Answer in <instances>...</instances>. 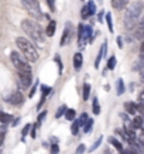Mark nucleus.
<instances>
[{
    "label": "nucleus",
    "mask_w": 144,
    "mask_h": 154,
    "mask_svg": "<svg viewBox=\"0 0 144 154\" xmlns=\"http://www.w3.org/2000/svg\"><path fill=\"white\" fill-rule=\"evenodd\" d=\"M86 150V146L85 144H79L78 147H76V151H75V154H83Z\"/></svg>",
    "instance_id": "obj_33"
},
{
    "label": "nucleus",
    "mask_w": 144,
    "mask_h": 154,
    "mask_svg": "<svg viewBox=\"0 0 144 154\" xmlns=\"http://www.w3.org/2000/svg\"><path fill=\"white\" fill-rule=\"evenodd\" d=\"M105 20H106V24H107V28H109V31H110V33H113L112 13H106V14H105Z\"/></svg>",
    "instance_id": "obj_21"
},
{
    "label": "nucleus",
    "mask_w": 144,
    "mask_h": 154,
    "mask_svg": "<svg viewBox=\"0 0 144 154\" xmlns=\"http://www.w3.org/2000/svg\"><path fill=\"white\" fill-rule=\"evenodd\" d=\"M21 1L23 7L27 10V13L30 14L31 17H34L35 20H43V11H41V7H40V3L38 0H20Z\"/></svg>",
    "instance_id": "obj_4"
},
{
    "label": "nucleus",
    "mask_w": 144,
    "mask_h": 154,
    "mask_svg": "<svg viewBox=\"0 0 144 154\" xmlns=\"http://www.w3.org/2000/svg\"><path fill=\"white\" fill-rule=\"evenodd\" d=\"M89 95H91V85H89L88 82H85V84H83V95H82L83 101H88V99H89Z\"/></svg>",
    "instance_id": "obj_19"
},
{
    "label": "nucleus",
    "mask_w": 144,
    "mask_h": 154,
    "mask_svg": "<svg viewBox=\"0 0 144 154\" xmlns=\"http://www.w3.org/2000/svg\"><path fill=\"white\" fill-rule=\"evenodd\" d=\"M40 90H41V96H45V98H47V96L52 92V88H51V86H48V85H44V84H43V85L40 86Z\"/></svg>",
    "instance_id": "obj_20"
},
{
    "label": "nucleus",
    "mask_w": 144,
    "mask_h": 154,
    "mask_svg": "<svg viewBox=\"0 0 144 154\" xmlns=\"http://www.w3.org/2000/svg\"><path fill=\"white\" fill-rule=\"evenodd\" d=\"M134 28H136V33H134V38H136V40H139V41H141V40H143L144 23H143V21H139V23H137V26L134 27Z\"/></svg>",
    "instance_id": "obj_11"
},
{
    "label": "nucleus",
    "mask_w": 144,
    "mask_h": 154,
    "mask_svg": "<svg viewBox=\"0 0 144 154\" xmlns=\"http://www.w3.org/2000/svg\"><path fill=\"white\" fill-rule=\"evenodd\" d=\"M10 120H11V115H9V113H6V112L0 110V123L7 124V123H10Z\"/></svg>",
    "instance_id": "obj_18"
},
{
    "label": "nucleus",
    "mask_w": 144,
    "mask_h": 154,
    "mask_svg": "<svg viewBox=\"0 0 144 154\" xmlns=\"http://www.w3.org/2000/svg\"><path fill=\"white\" fill-rule=\"evenodd\" d=\"M124 92H126L124 82H123V79H117V82H116V93H117L119 96H122Z\"/></svg>",
    "instance_id": "obj_14"
},
{
    "label": "nucleus",
    "mask_w": 144,
    "mask_h": 154,
    "mask_svg": "<svg viewBox=\"0 0 144 154\" xmlns=\"http://www.w3.org/2000/svg\"><path fill=\"white\" fill-rule=\"evenodd\" d=\"M143 99H144V92H141V93H140V96H139V103H143Z\"/></svg>",
    "instance_id": "obj_45"
},
{
    "label": "nucleus",
    "mask_w": 144,
    "mask_h": 154,
    "mask_svg": "<svg viewBox=\"0 0 144 154\" xmlns=\"http://www.w3.org/2000/svg\"><path fill=\"white\" fill-rule=\"evenodd\" d=\"M124 110L127 112L128 115H136L137 113V105L133 102H126L124 103Z\"/></svg>",
    "instance_id": "obj_13"
},
{
    "label": "nucleus",
    "mask_w": 144,
    "mask_h": 154,
    "mask_svg": "<svg viewBox=\"0 0 144 154\" xmlns=\"http://www.w3.org/2000/svg\"><path fill=\"white\" fill-rule=\"evenodd\" d=\"M109 143L113 144V147L117 150V151H122V150H123L122 143H120V141H119V140H117L116 137H109Z\"/></svg>",
    "instance_id": "obj_17"
},
{
    "label": "nucleus",
    "mask_w": 144,
    "mask_h": 154,
    "mask_svg": "<svg viewBox=\"0 0 144 154\" xmlns=\"http://www.w3.org/2000/svg\"><path fill=\"white\" fill-rule=\"evenodd\" d=\"M4 101L7 102V103L13 105V106H18V105H21L23 102H24V96H23L21 92L14 90V92H11V93L4 96Z\"/></svg>",
    "instance_id": "obj_6"
},
{
    "label": "nucleus",
    "mask_w": 144,
    "mask_h": 154,
    "mask_svg": "<svg viewBox=\"0 0 144 154\" xmlns=\"http://www.w3.org/2000/svg\"><path fill=\"white\" fill-rule=\"evenodd\" d=\"M21 28L28 37L31 38L32 43H35L38 47H43L45 43V37H44V31L41 26L37 21H32L30 19H26L21 21Z\"/></svg>",
    "instance_id": "obj_1"
},
{
    "label": "nucleus",
    "mask_w": 144,
    "mask_h": 154,
    "mask_svg": "<svg viewBox=\"0 0 144 154\" xmlns=\"http://www.w3.org/2000/svg\"><path fill=\"white\" fill-rule=\"evenodd\" d=\"M55 30H57V21L55 20H49V24H48L47 30H45V34H47L48 37H52L54 34H55Z\"/></svg>",
    "instance_id": "obj_12"
},
{
    "label": "nucleus",
    "mask_w": 144,
    "mask_h": 154,
    "mask_svg": "<svg viewBox=\"0 0 144 154\" xmlns=\"http://www.w3.org/2000/svg\"><path fill=\"white\" fill-rule=\"evenodd\" d=\"M37 124H34V126H32V127H30L31 129V133H30V136H31V138H35L37 137Z\"/></svg>",
    "instance_id": "obj_38"
},
{
    "label": "nucleus",
    "mask_w": 144,
    "mask_h": 154,
    "mask_svg": "<svg viewBox=\"0 0 144 154\" xmlns=\"http://www.w3.org/2000/svg\"><path fill=\"white\" fill-rule=\"evenodd\" d=\"M16 45L20 50V54L28 61V62H35L38 59V51L35 45L31 44L30 40H27L24 37H17L16 38Z\"/></svg>",
    "instance_id": "obj_3"
},
{
    "label": "nucleus",
    "mask_w": 144,
    "mask_h": 154,
    "mask_svg": "<svg viewBox=\"0 0 144 154\" xmlns=\"http://www.w3.org/2000/svg\"><path fill=\"white\" fill-rule=\"evenodd\" d=\"M80 17H82V20H88L89 19V10H88V7H86V4L82 7V11H80Z\"/></svg>",
    "instance_id": "obj_27"
},
{
    "label": "nucleus",
    "mask_w": 144,
    "mask_h": 154,
    "mask_svg": "<svg viewBox=\"0 0 144 154\" xmlns=\"http://www.w3.org/2000/svg\"><path fill=\"white\" fill-rule=\"evenodd\" d=\"M51 11H55V0H45Z\"/></svg>",
    "instance_id": "obj_37"
},
{
    "label": "nucleus",
    "mask_w": 144,
    "mask_h": 154,
    "mask_svg": "<svg viewBox=\"0 0 144 154\" xmlns=\"http://www.w3.org/2000/svg\"><path fill=\"white\" fill-rule=\"evenodd\" d=\"M71 37H72V26H71V23H66V24H65V28H64V33H62V37H61L59 45H61V47L68 45L71 41Z\"/></svg>",
    "instance_id": "obj_8"
},
{
    "label": "nucleus",
    "mask_w": 144,
    "mask_h": 154,
    "mask_svg": "<svg viewBox=\"0 0 144 154\" xmlns=\"http://www.w3.org/2000/svg\"><path fill=\"white\" fill-rule=\"evenodd\" d=\"M92 110L95 115H99L100 113V105H99V101H97V98L93 99V103H92Z\"/></svg>",
    "instance_id": "obj_23"
},
{
    "label": "nucleus",
    "mask_w": 144,
    "mask_h": 154,
    "mask_svg": "<svg viewBox=\"0 0 144 154\" xmlns=\"http://www.w3.org/2000/svg\"><path fill=\"white\" fill-rule=\"evenodd\" d=\"M82 127H83V132H85V133H89L92 130V127H93V119H91V117H89Z\"/></svg>",
    "instance_id": "obj_22"
},
{
    "label": "nucleus",
    "mask_w": 144,
    "mask_h": 154,
    "mask_svg": "<svg viewBox=\"0 0 144 154\" xmlns=\"http://www.w3.org/2000/svg\"><path fill=\"white\" fill-rule=\"evenodd\" d=\"M4 132H6L4 127H1V129H0V141H1V138H3V134H4Z\"/></svg>",
    "instance_id": "obj_46"
},
{
    "label": "nucleus",
    "mask_w": 144,
    "mask_h": 154,
    "mask_svg": "<svg viewBox=\"0 0 144 154\" xmlns=\"http://www.w3.org/2000/svg\"><path fill=\"white\" fill-rule=\"evenodd\" d=\"M114 68H116V57H114V55H112L110 58L107 59V69L113 71Z\"/></svg>",
    "instance_id": "obj_24"
},
{
    "label": "nucleus",
    "mask_w": 144,
    "mask_h": 154,
    "mask_svg": "<svg viewBox=\"0 0 144 154\" xmlns=\"http://www.w3.org/2000/svg\"><path fill=\"white\" fill-rule=\"evenodd\" d=\"M102 140H103V137L100 136V137H99V138H97V140L95 141V143H93V146H92L91 149H89V151H95V150L97 149V147H99V146L102 144Z\"/></svg>",
    "instance_id": "obj_31"
},
{
    "label": "nucleus",
    "mask_w": 144,
    "mask_h": 154,
    "mask_svg": "<svg viewBox=\"0 0 144 154\" xmlns=\"http://www.w3.org/2000/svg\"><path fill=\"white\" fill-rule=\"evenodd\" d=\"M49 153L51 154H58L59 153V147L57 143H52L51 144V147H49Z\"/></svg>",
    "instance_id": "obj_32"
},
{
    "label": "nucleus",
    "mask_w": 144,
    "mask_h": 154,
    "mask_svg": "<svg viewBox=\"0 0 144 154\" xmlns=\"http://www.w3.org/2000/svg\"><path fill=\"white\" fill-rule=\"evenodd\" d=\"M88 119H89V116H88V113H82V115H80V117L78 119V124H79L80 127H82V126L85 124V122L88 120Z\"/></svg>",
    "instance_id": "obj_28"
},
{
    "label": "nucleus",
    "mask_w": 144,
    "mask_h": 154,
    "mask_svg": "<svg viewBox=\"0 0 144 154\" xmlns=\"http://www.w3.org/2000/svg\"><path fill=\"white\" fill-rule=\"evenodd\" d=\"M82 64H83V57H82V54L80 53H76L74 55V68H75V71H80Z\"/></svg>",
    "instance_id": "obj_10"
},
{
    "label": "nucleus",
    "mask_w": 144,
    "mask_h": 154,
    "mask_svg": "<svg viewBox=\"0 0 144 154\" xmlns=\"http://www.w3.org/2000/svg\"><path fill=\"white\" fill-rule=\"evenodd\" d=\"M124 151H126V153L127 154H139V151H137V150H136V147H128L127 150H124Z\"/></svg>",
    "instance_id": "obj_39"
},
{
    "label": "nucleus",
    "mask_w": 144,
    "mask_h": 154,
    "mask_svg": "<svg viewBox=\"0 0 144 154\" xmlns=\"http://www.w3.org/2000/svg\"><path fill=\"white\" fill-rule=\"evenodd\" d=\"M97 20H99V23H103V11H99V16H97Z\"/></svg>",
    "instance_id": "obj_44"
},
{
    "label": "nucleus",
    "mask_w": 144,
    "mask_h": 154,
    "mask_svg": "<svg viewBox=\"0 0 144 154\" xmlns=\"http://www.w3.org/2000/svg\"><path fill=\"white\" fill-rule=\"evenodd\" d=\"M106 53H107V43L105 41V43L102 44L100 51H99V54H97V57H96V59H95V68H99L100 61L105 58V57H106Z\"/></svg>",
    "instance_id": "obj_9"
},
{
    "label": "nucleus",
    "mask_w": 144,
    "mask_h": 154,
    "mask_svg": "<svg viewBox=\"0 0 144 154\" xmlns=\"http://www.w3.org/2000/svg\"><path fill=\"white\" fill-rule=\"evenodd\" d=\"M17 78H18V84L21 85V88H28L32 82V72L17 71Z\"/></svg>",
    "instance_id": "obj_7"
},
{
    "label": "nucleus",
    "mask_w": 144,
    "mask_h": 154,
    "mask_svg": "<svg viewBox=\"0 0 144 154\" xmlns=\"http://www.w3.org/2000/svg\"><path fill=\"white\" fill-rule=\"evenodd\" d=\"M55 61H57V64H58V74L61 75V74H62V62H61L59 55H57V57H55Z\"/></svg>",
    "instance_id": "obj_35"
},
{
    "label": "nucleus",
    "mask_w": 144,
    "mask_h": 154,
    "mask_svg": "<svg viewBox=\"0 0 144 154\" xmlns=\"http://www.w3.org/2000/svg\"><path fill=\"white\" fill-rule=\"evenodd\" d=\"M30 127H31V124L28 123V124H26L24 127H23V130H21V134H23V138L26 137L27 134H28V132H30Z\"/></svg>",
    "instance_id": "obj_34"
},
{
    "label": "nucleus",
    "mask_w": 144,
    "mask_h": 154,
    "mask_svg": "<svg viewBox=\"0 0 144 154\" xmlns=\"http://www.w3.org/2000/svg\"><path fill=\"white\" fill-rule=\"evenodd\" d=\"M10 59H11V62H13V65L16 67L17 71H21V72H31V67L28 64V61H27L20 53L13 51V53L10 54Z\"/></svg>",
    "instance_id": "obj_5"
},
{
    "label": "nucleus",
    "mask_w": 144,
    "mask_h": 154,
    "mask_svg": "<svg viewBox=\"0 0 144 154\" xmlns=\"http://www.w3.org/2000/svg\"><path fill=\"white\" fill-rule=\"evenodd\" d=\"M37 86H38V84H35V85H34V86L31 88V90H30V93H28V96H30V98H32V96L35 95V90H37Z\"/></svg>",
    "instance_id": "obj_41"
},
{
    "label": "nucleus",
    "mask_w": 144,
    "mask_h": 154,
    "mask_svg": "<svg viewBox=\"0 0 144 154\" xmlns=\"http://www.w3.org/2000/svg\"><path fill=\"white\" fill-rule=\"evenodd\" d=\"M18 122H20V119H16V120H14V123H13V126H17V124H18Z\"/></svg>",
    "instance_id": "obj_47"
},
{
    "label": "nucleus",
    "mask_w": 144,
    "mask_h": 154,
    "mask_svg": "<svg viewBox=\"0 0 144 154\" xmlns=\"http://www.w3.org/2000/svg\"><path fill=\"white\" fill-rule=\"evenodd\" d=\"M64 115H65V119H66V120L72 122V120H75V116H76V110H75V109H66Z\"/></svg>",
    "instance_id": "obj_16"
},
{
    "label": "nucleus",
    "mask_w": 144,
    "mask_h": 154,
    "mask_svg": "<svg viewBox=\"0 0 144 154\" xmlns=\"http://www.w3.org/2000/svg\"><path fill=\"white\" fill-rule=\"evenodd\" d=\"M44 102H45V96H41V101H40V103L37 105V109H41V106L44 105Z\"/></svg>",
    "instance_id": "obj_43"
},
{
    "label": "nucleus",
    "mask_w": 144,
    "mask_h": 154,
    "mask_svg": "<svg viewBox=\"0 0 144 154\" xmlns=\"http://www.w3.org/2000/svg\"><path fill=\"white\" fill-rule=\"evenodd\" d=\"M123 45H124V44H123V38H122V37H117V47L122 50Z\"/></svg>",
    "instance_id": "obj_42"
},
{
    "label": "nucleus",
    "mask_w": 144,
    "mask_h": 154,
    "mask_svg": "<svg viewBox=\"0 0 144 154\" xmlns=\"http://www.w3.org/2000/svg\"><path fill=\"white\" fill-rule=\"evenodd\" d=\"M86 7H88V10H89V16H93L96 13V6H95V3L93 1H88V4H86Z\"/></svg>",
    "instance_id": "obj_26"
},
{
    "label": "nucleus",
    "mask_w": 144,
    "mask_h": 154,
    "mask_svg": "<svg viewBox=\"0 0 144 154\" xmlns=\"http://www.w3.org/2000/svg\"><path fill=\"white\" fill-rule=\"evenodd\" d=\"M143 10H144V4L141 0L133 1V4L128 6L127 10H126V14H124V27H126V30L131 31L134 27L137 26V23L140 21V17L143 14Z\"/></svg>",
    "instance_id": "obj_2"
},
{
    "label": "nucleus",
    "mask_w": 144,
    "mask_h": 154,
    "mask_svg": "<svg viewBox=\"0 0 144 154\" xmlns=\"http://www.w3.org/2000/svg\"><path fill=\"white\" fill-rule=\"evenodd\" d=\"M72 126H71V133L74 134V136H76L78 133H79V129H80V126L78 124V120H72Z\"/></svg>",
    "instance_id": "obj_25"
},
{
    "label": "nucleus",
    "mask_w": 144,
    "mask_h": 154,
    "mask_svg": "<svg viewBox=\"0 0 144 154\" xmlns=\"http://www.w3.org/2000/svg\"><path fill=\"white\" fill-rule=\"evenodd\" d=\"M131 127L133 129H143V117L141 116H136L133 119V123H131Z\"/></svg>",
    "instance_id": "obj_15"
},
{
    "label": "nucleus",
    "mask_w": 144,
    "mask_h": 154,
    "mask_svg": "<svg viewBox=\"0 0 144 154\" xmlns=\"http://www.w3.org/2000/svg\"><path fill=\"white\" fill-rule=\"evenodd\" d=\"M119 154H127V153H126L124 150H122V151H119Z\"/></svg>",
    "instance_id": "obj_48"
},
{
    "label": "nucleus",
    "mask_w": 144,
    "mask_h": 154,
    "mask_svg": "<svg viewBox=\"0 0 144 154\" xmlns=\"http://www.w3.org/2000/svg\"><path fill=\"white\" fill-rule=\"evenodd\" d=\"M45 116H47V112H44V110H43V113H40V115H38V117H37V123H35V124H37V126H41V123H43V120L45 119Z\"/></svg>",
    "instance_id": "obj_30"
},
{
    "label": "nucleus",
    "mask_w": 144,
    "mask_h": 154,
    "mask_svg": "<svg viewBox=\"0 0 144 154\" xmlns=\"http://www.w3.org/2000/svg\"><path fill=\"white\" fill-rule=\"evenodd\" d=\"M66 109H68V107L65 106V105L59 106V107H58V110H57V113H55V117H57V119H59V117H61V116H62V115L65 113V110H66Z\"/></svg>",
    "instance_id": "obj_29"
},
{
    "label": "nucleus",
    "mask_w": 144,
    "mask_h": 154,
    "mask_svg": "<svg viewBox=\"0 0 144 154\" xmlns=\"http://www.w3.org/2000/svg\"><path fill=\"white\" fill-rule=\"evenodd\" d=\"M128 1H130V0H119V7H120V9H124V7L128 4Z\"/></svg>",
    "instance_id": "obj_40"
},
{
    "label": "nucleus",
    "mask_w": 144,
    "mask_h": 154,
    "mask_svg": "<svg viewBox=\"0 0 144 154\" xmlns=\"http://www.w3.org/2000/svg\"><path fill=\"white\" fill-rule=\"evenodd\" d=\"M141 65H143V58H140L136 64H134V67H133V69L134 71H140L141 69Z\"/></svg>",
    "instance_id": "obj_36"
}]
</instances>
